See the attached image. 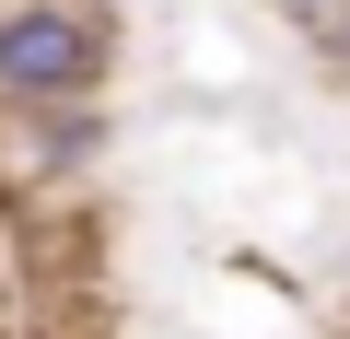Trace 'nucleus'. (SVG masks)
<instances>
[{"mask_svg":"<svg viewBox=\"0 0 350 339\" xmlns=\"http://www.w3.org/2000/svg\"><path fill=\"white\" fill-rule=\"evenodd\" d=\"M269 12H280V24L327 59V71H350V0H269Z\"/></svg>","mask_w":350,"mask_h":339,"instance_id":"f03ea898","label":"nucleus"},{"mask_svg":"<svg viewBox=\"0 0 350 339\" xmlns=\"http://www.w3.org/2000/svg\"><path fill=\"white\" fill-rule=\"evenodd\" d=\"M117 71V0H0V117L94 105Z\"/></svg>","mask_w":350,"mask_h":339,"instance_id":"f257e3e1","label":"nucleus"}]
</instances>
